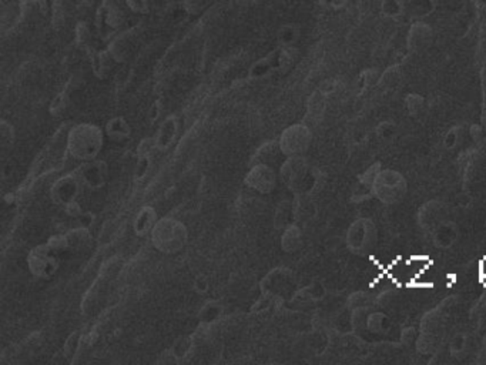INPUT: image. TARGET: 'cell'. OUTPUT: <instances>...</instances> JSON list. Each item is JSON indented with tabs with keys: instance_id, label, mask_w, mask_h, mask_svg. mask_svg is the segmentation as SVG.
Returning <instances> with one entry per match:
<instances>
[{
	"instance_id": "cell-1",
	"label": "cell",
	"mask_w": 486,
	"mask_h": 365,
	"mask_svg": "<svg viewBox=\"0 0 486 365\" xmlns=\"http://www.w3.org/2000/svg\"><path fill=\"white\" fill-rule=\"evenodd\" d=\"M106 133L93 123H79L70 129L67 134V151L69 155L80 163L90 162L99 157L104 147Z\"/></svg>"
},
{
	"instance_id": "cell-2",
	"label": "cell",
	"mask_w": 486,
	"mask_h": 365,
	"mask_svg": "<svg viewBox=\"0 0 486 365\" xmlns=\"http://www.w3.org/2000/svg\"><path fill=\"white\" fill-rule=\"evenodd\" d=\"M150 241L162 254H179L188 243L187 225L179 219L162 217L151 230Z\"/></svg>"
},
{
	"instance_id": "cell-3",
	"label": "cell",
	"mask_w": 486,
	"mask_h": 365,
	"mask_svg": "<svg viewBox=\"0 0 486 365\" xmlns=\"http://www.w3.org/2000/svg\"><path fill=\"white\" fill-rule=\"evenodd\" d=\"M261 296L271 301H289L298 291L296 273L288 267H276L258 283Z\"/></svg>"
},
{
	"instance_id": "cell-4",
	"label": "cell",
	"mask_w": 486,
	"mask_h": 365,
	"mask_svg": "<svg viewBox=\"0 0 486 365\" xmlns=\"http://www.w3.org/2000/svg\"><path fill=\"white\" fill-rule=\"evenodd\" d=\"M278 175L288 190L293 191L296 196L307 195L314 184L313 175L304 156L285 157L284 163L280 166Z\"/></svg>"
},
{
	"instance_id": "cell-5",
	"label": "cell",
	"mask_w": 486,
	"mask_h": 365,
	"mask_svg": "<svg viewBox=\"0 0 486 365\" xmlns=\"http://www.w3.org/2000/svg\"><path fill=\"white\" fill-rule=\"evenodd\" d=\"M27 268L38 280L53 278L60 268V256L47 243L33 247L27 254Z\"/></svg>"
},
{
	"instance_id": "cell-6",
	"label": "cell",
	"mask_w": 486,
	"mask_h": 365,
	"mask_svg": "<svg viewBox=\"0 0 486 365\" xmlns=\"http://www.w3.org/2000/svg\"><path fill=\"white\" fill-rule=\"evenodd\" d=\"M311 142H313V133L304 123L291 124L283 130L280 134V147L285 157L304 156L308 151Z\"/></svg>"
},
{
	"instance_id": "cell-7",
	"label": "cell",
	"mask_w": 486,
	"mask_h": 365,
	"mask_svg": "<svg viewBox=\"0 0 486 365\" xmlns=\"http://www.w3.org/2000/svg\"><path fill=\"white\" fill-rule=\"evenodd\" d=\"M280 175L269 164H252L244 177V184L258 195L273 193Z\"/></svg>"
},
{
	"instance_id": "cell-8",
	"label": "cell",
	"mask_w": 486,
	"mask_h": 365,
	"mask_svg": "<svg viewBox=\"0 0 486 365\" xmlns=\"http://www.w3.org/2000/svg\"><path fill=\"white\" fill-rule=\"evenodd\" d=\"M82 187L83 184L79 176H77V173H69V175H65L53 181V184L50 186V199L56 206L66 208L70 204L76 203L82 191Z\"/></svg>"
},
{
	"instance_id": "cell-9",
	"label": "cell",
	"mask_w": 486,
	"mask_h": 365,
	"mask_svg": "<svg viewBox=\"0 0 486 365\" xmlns=\"http://www.w3.org/2000/svg\"><path fill=\"white\" fill-rule=\"evenodd\" d=\"M79 176L83 187L97 191L106 186L109 180V166L103 160H90L80 164L79 168L74 170Z\"/></svg>"
},
{
	"instance_id": "cell-10",
	"label": "cell",
	"mask_w": 486,
	"mask_h": 365,
	"mask_svg": "<svg viewBox=\"0 0 486 365\" xmlns=\"http://www.w3.org/2000/svg\"><path fill=\"white\" fill-rule=\"evenodd\" d=\"M434 30L423 21H414L406 34V47L410 52H423L432 45Z\"/></svg>"
},
{
	"instance_id": "cell-11",
	"label": "cell",
	"mask_w": 486,
	"mask_h": 365,
	"mask_svg": "<svg viewBox=\"0 0 486 365\" xmlns=\"http://www.w3.org/2000/svg\"><path fill=\"white\" fill-rule=\"evenodd\" d=\"M109 52L113 54V57L115 59L119 65L120 63H126L130 57L133 56L134 50H135V41L134 36L130 32H123L120 34H118L115 37L110 41L109 46H107Z\"/></svg>"
},
{
	"instance_id": "cell-12",
	"label": "cell",
	"mask_w": 486,
	"mask_h": 365,
	"mask_svg": "<svg viewBox=\"0 0 486 365\" xmlns=\"http://www.w3.org/2000/svg\"><path fill=\"white\" fill-rule=\"evenodd\" d=\"M115 65H119L115 62L113 54L109 52V49L104 50H94L90 53V66L93 70V74L99 80H106L109 79Z\"/></svg>"
},
{
	"instance_id": "cell-13",
	"label": "cell",
	"mask_w": 486,
	"mask_h": 365,
	"mask_svg": "<svg viewBox=\"0 0 486 365\" xmlns=\"http://www.w3.org/2000/svg\"><path fill=\"white\" fill-rule=\"evenodd\" d=\"M159 221L157 211L153 206H143L133 219V232L137 237L150 236L155 223Z\"/></svg>"
},
{
	"instance_id": "cell-14",
	"label": "cell",
	"mask_w": 486,
	"mask_h": 365,
	"mask_svg": "<svg viewBox=\"0 0 486 365\" xmlns=\"http://www.w3.org/2000/svg\"><path fill=\"white\" fill-rule=\"evenodd\" d=\"M177 134H179V120L177 118L168 116L162 122L157 133H155L154 136L157 150L162 151L168 150L174 144V142H176Z\"/></svg>"
},
{
	"instance_id": "cell-15",
	"label": "cell",
	"mask_w": 486,
	"mask_h": 365,
	"mask_svg": "<svg viewBox=\"0 0 486 365\" xmlns=\"http://www.w3.org/2000/svg\"><path fill=\"white\" fill-rule=\"evenodd\" d=\"M278 156H284L278 140H267L263 143L254 155L250 159V166L252 164H269L273 166Z\"/></svg>"
},
{
	"instance_id": "cell-16",
	"label": "cell",
	"mask_w": 486,
	"mask_h": 365,
	"mask_svg": "<svg viewBox=\"0 0 486 365\" xmlns=\"http://www.w3.org/2000/svg\"><path fill=\"white\" fill-rule=\"evenodd\" d=\"M106 137L114 143H123L131 137V126L123 116L111 118L104 126Z\"/></svg>"
},
{
	"instance_id": "cell-17",
	"label": "cell",
	"mask_w": 486,
	"mask_h": 365,
	"mask_svg": "<svg viewBox=\"0 0 486 365\" xmlns=\"http://www.w3.org/2000/svg\"><path fill=\"white\" fill-rule=\"evenodd\" d=\"M437 9L435 0H404V14L412 21H423Z\"/></svg>"
},
{
	"instance_id": "cell-18",
	"label": "cell",
	"mask_w": 486,
	"mask_h": 365,
	"mask_svg": "<svg viewBox=\"0 0 486 365\" xmlns=\"http://www.w3.org/2000/svg\"><path fill=\"white\" fill-rule=\"evenodd\" d=\"M280 243H281L283 252L287 254H294L300 252L304 244V236L300 225L297 223H293L288 227H285L281 233Z\"/></svg>"
},
{
	"instance_id": "cell-19",
	"label": "cell",
	"mask_w": 486,
	"mask_h": 365,
	"mask_svg": "<svg viewBox=\"0 0 486 365\" xmlns=\"http://www.w3.org/2000/svg\"><path fill=\"white\" fill-rule=\"evenodd\" d=\"M69 247L71 252H86L93 244V236L89 227H76L66 233Z\"/></svg>"
},
{
	"instance_id": "cell-20",
	"label": "cell",
	"mask_w": 486,
	"mask_h": 365,
	"mask_svg": "<svg viewBox=\"0 0 486 365\" xmlns=\"http://www.w3.org/2000/svg\"><path fill=\"white\" fill-rule=\"evenodd\" d=\"M274 70H278L277 52L263 57V59L257 60L254 65H252L248 70V78L254 79V80H260V79L267 78V76Z\"/></svg>"
},
{
	"instance_id": "cell-21",
	"label": "cell",
	"mask_w": 486,
	"mask_h": 365,
	"mask_svg": "<svg viewBox=\"0 0 486 365\" xmlns=\"http://www.w3.org/2000/svg\"><path fill=\"white\" fill-rule=\"evenodd\" d=\"M194 349H196V341H194V337L181 335L173 342L170 351L174 355V358H176V362L180 364L188 361V358L194 354Z\"/></svg>"
},
{
	"instance_id": "cell-22",
	"label": "cell",
	"mask_w": 486,
	"mask_h": 365,
	"mask_svg": "<svg viewBox=\"0 0 486 365\" xmlns=\"http://www.w3.org/2000/svg\"><path fill=\"white\" fill-rule=\"evenodd\" d=\"M224 314V305L217 300H207L199 310V320L203 325H212L221 320Z\"/></svg>"
},
{
	"instance_id": "cell-23",
	"label": "cell",
	"mask_w": 486,
	"mask_h": 365,
	"mask_svg": "<svg viewBox=\"0 0 486 365\" xmlns=\"http://www.w3.org/2000/svg\"><path fill=\"white\" fill-rule=\"evenodd\" d=\"M301 37V29L296 23H284L277 32V42L281 47H294Z\"/></svg>"
},
{
	"instance_id": "cell-24",
	"label": "cell",
	"mask_w": 486,
	"mask_h": 365,
	"mask_svg": "<svg viewBox=\"0 0 486 365\" xmlns=\"http://www.w3.org/2000/svg\"><path fill=\"white\" fill-rule=\"evenodd\" d=\"M296 220L294 217V201L284 200L278 204L276 214H274V227L277 230H283L288 227L289 224H293Z\"/></svg>"
},
{
	"instance_id": "cell-25",
	"label": "cell",
	"mask_w": 486,
	"mask_h": 365,
	"mask_svg": "<svg viewBox=\"0 0 486 365\" xmlns=\"http://www.w3.org/2000/svg\"><path fill=\"white\" fill-rule=\"evenodd\" d=\"M126 12L118 3H106L104 6V23L111 29H120L126 23Z\"/></svg>"
},
{
	"instance_id": "cell-26",
	"label": "cell",
	"mask_w": 486,
	"mask_h": 365,
	"mask_svg": "<svg viewBox=\"0 0 486 365\" xmlns=\"http://www.w3.org/2000/svg\"><path fill=\"white\" fill-rule=\"evenodd\" d=\"M74 39H76V45L79 49L87 52L89 54L91 52H94V47H93V34H91V30L90 27L87 26L86 22H79L76 25V29H74Z\"/></svg>"
},
{
	"instance_id": "cell-27",
	"label": "cell",
	"mask_w": 486,
	"mask_h": 365,
	"mask_svg": "<svg viewBox=\"0 0 486 365\" xmlns=\"http://www.w3.org/2000/svg\"><path fill=\"white\" fill-rule=\"evenodd\" d=\"M16 142V131L13 126L8 120L0 122V147H2L3 155L13 147Z\"/></svg>"
},
{
	"instance_id": "cell-28",
	"label": "cell",
	"mask_w": 486,
	"mask_h": 365,
	"mask_svg": "<svg viewBox=\"0 0 486 365\" xmlns=\"http://www.w3.org/2000/svg\"><path fill=\"white\" fill-rule=\"evenodd\" d=\"M379 12L386 19H398L404 14V0H381Z\"/></svg>"
},
{
	"instance_id": "cell-29",
	"label": "cell",
	"mask_w": 486,
	"mask_h": 365,
	"mask_svg": "<svg viewBox=\"0 0 486 365\" xmlns=\"http://www.w3.org/2000/svg\"><path fill=\"white\" fill-rule=\"evenodd\" d=\"M401 78H402V74H401L399 69L397 66H393V67H388L379 76L378 83L382 87H385V89H393V87H397L401 83Z\"/></svg>"
},
{
	"instance_id": "cell-30",
	"label": "cell",
	"mask_w": 486,
	"mask_h": 365,
	"mask_svg": "<svg viewBox=\"0 0 486 365\" xmlns=\"http://www.w3.org/2000/svg\"><path fill=\"white\" fill-rule=\"evenodd\" d=\"M183 9L190 16H200L214 3V0H181Z\"/></svg>"
},
{
	"instance_id": "cell-31",
	"label": "cell",
	"mask_w": 486,
	"mask_h": 365,
	"mask_svg": "<svg viewBox=\"0 0 486 365\" xmlns=\"http://www.w3.org/2000/svg\"><path fill=\"white\" fill-rule=\"evenodd\" d=\"M80 338H82L80 331H74V333H71L67 337V340L65 342V350L63 351H65V357L69 361H71L73 357L77 354V351H79V349H80Z\"/></svg>"
},
{
	"instance_id": "cell-32",
	"label": "cell",
	"mask_w": 486,
	"mask_h": 365,
	"mask_svg": "<svg viewBox=\"0 0 486 365\" xmlns=\"http://www.w3.org/2000/svg\"><path fill=\"white\" fill-rule=\"evenodd\" d=\"M49 244L50 248H53L54 252L62 256L63 253L66 252H70V247H69V241H67V237H66V233L65 234H54L52 237H49V240L46 241Z\"/></svg>"
},
{
	"instance_id": "cell-33",
	"label": "cell",
	"mask_w": 486,
	"mask_h": 365,
	"mask_svg": "<svg viewBox=\"0 0 486 365\" xmlns=\"http://www.w3.org/2000/svg\"><path fill=\"white\" fill-rule=\"evenodd\" d=\"M151 167V156H137V164H135L134 170V179L137 181H142L146 179L148 175Z\"/></svg>"
},
{
	"instance_id": "cell-34",
	"label": "cell",
	"mask_w": 486,
	"mask_h": 365,
	"mask_svg": "<svg viewBox=\"0 0 486 365\" xmlns=\"http://www.w3.org/2000/svg\"><path fill=\"white\" fill-rule=\"evenodd\" d=\"M69 106V98H67V94L63 91L60 94H57L56 98L52 100V104H50V113L53 114V116H62V114L66 111Z\"/></svg>"
},
{
	"instance_id": "cell-35",
	"label": "cell",
	"mask_w": 486,
	"mask_h": 365,
	"mask_svg": "<svg viewBox=\"0 0 486 365\" xmlns=\"http://www.w3.org/2000/svg\"><path fill=\"white\" fill-rule=\"evenodd\" d=\"M124 3L135 14H147L150 10V0H124Z\"/></svg>"
},
{
	"instance_id": "cell-36",
	"label": "cell",
	"mask_w": 486,
	"mask_h": 365,
	"mask_svg": "<svg viewBox=\"0 0 486 365\" xmlns=\"http://www.w3.org/2000/svg\"><path fill=\"white\" fill-rule=\"evenodd\" d=\"M405 103H406V109L410 110L411 113H418L423 106V99H422V96L411 93V94L406 96Z\"/></svg>"
},
{
	"instance_id": "cell-37",
	"label": "cell",
	"mask_w": 486,
	"mask_h": 365,
	"mask_svg": "<svg viewBox=\"0 0 486 365\" xmlns=\"http://www.w3.org/2000/svg\"><path fill=\"white\" fill-rule=\"evenodd\" d=\"M157 150L154 137H146L137 147V156H151V153Z\"/></svg>"
},
{
	"instance_id": "cell-38",
	"label": "cell",
	"mask_w": 486,
	"mask_h": 365,
	"mask_svg": "<svg viewBox=\"0 0 486 365\" xmlns=\"http://www.w3.org/2000/svg\"><path fill=\"white\" fill-rule=\"evenodd\" d=\"M210 288V283L204 276L197 277L194 280V290H196L199 294H206Z\"/></svg>"
},
{
	"instance_id": "cell-39",
	"label": "cell",
	"mask_w": 486,
	"mask_h": 365,
	"mask_svg": "<svg viewBox=\"0 0 486 365\" xmlns=\"http://www.w3.org/2000/svg\"><path fill=\"white\" fill-rule=\"evenodd\" d=\"M80 220V225L83 227H90V224L94 221V214L89 213V211H83V213L77 217Z\"/></svg>"
},
{
	"instance_id": "cell-40",
	"label": "cell",
	"mask_w": 486,
	"mask_h": 365,
	"mask_svg": "<svg viewBox=\"0 0 486 365\" xmlns=\"http://www.w3.org/2000/svg\"><path fill=\"white\" fill-rule=\"evenodd\" d=\"M348 6H349V0H334L331 9L340 12V10H345Z\"/></svg>"
},
{
	"instance_id": "cell-41",
	"label": "cell",
	"mask_w": 486,
	"mask_h": 365,
	"mask_svg": "<svg viewBox=\"0 0 486 365\" xmlns=\"http://www.w3.org/2000/svg\"><path fill=\"white\" fill-rule=\"evenodd\" d=\"M334 0H318V5L324 9H331Z\"/></svg>"
}]
</instances>
